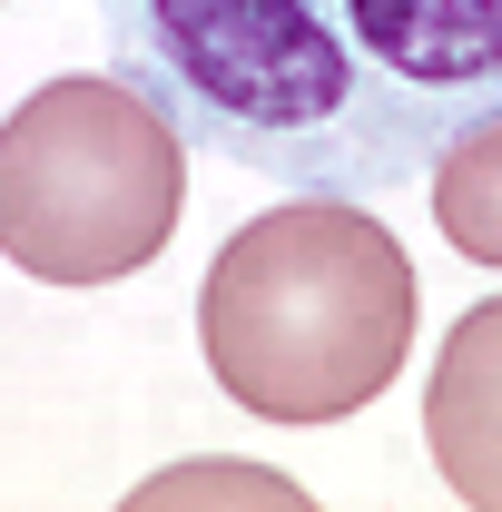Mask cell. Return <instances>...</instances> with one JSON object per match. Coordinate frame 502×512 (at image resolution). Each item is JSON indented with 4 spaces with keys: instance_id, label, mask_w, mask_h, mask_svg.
Here are the masks:
<instances>
[{
    "instance_id": "1",
    "label": "cell",
    "mask_w": 502,
    "mask_h": 512,
    "mask_svg": "<svg viewBox=\"0 0 502 512\" xmlns=\"http://www.w3.org/2000/svg\"><path fill=\"white\" fill-rule=\"evenodd\" d=\"M109 69L286 197L414 188L502 119V0H99Z\"/></svg>"
},
{
    "instance_id": "2",
    "label": "cell",
    "mask_w": 502,
    "mask_h": 512,
    "mask_svg": "<svg viewBox=\"0 0 502 512\" xmlns=\"http://www.w3.org/2000/svg\"><path fill=\"white\" fill-rule=\"evenodd\" d=\"M414 256L355 197L256 207L197 286V345L227 404L266 424H345L404 375Z\"/></svg>"
},
{
    "instance_id": "3",
    "label": "cell",
    "mask_w": 502,
    "mask_h": 512,
    "mask_svg": "<svg viewBox=\"0 0 502 512\" xmlns=\"http://www.w3.org/2000/svg\"><path fill=\"white\" fill-rule=\"evenodd\" d=\"M188 158L119 69L30 89L0 119V256L40 286H119L178 237Z\"/></svg>"
},
{
    "instance_id": "4",
    "label": "cell",
    "mask_w": 502,
    "mask_h": 512,
    "mask_svg": "<svg viewBox=\"0 0 502 512\" xmlns=\"http://www.w3.org/2000/svg\"><path fill=\"white\" fill-rule=\"evenodd\" d=\"M424 444H434V473L453 483V503L502 512V296L453 316L434 384H424Z\"/></svg>"
},
{
    "instance_id": "5",
    "label": "cell",
    "mask_w": 502,
    "mask_h": 512,
    "mask_svg": "<svg viewBox=\"0 0 502 512\" xmlns=\"http://www.w3.org/2000/svg\"><path fill=\"white\" fill-rule=\"evenodd\" d=\"M424 178H434V227L473 266H502V119L473 128V138H453Z\"/></svg>"
}]
</instances>
